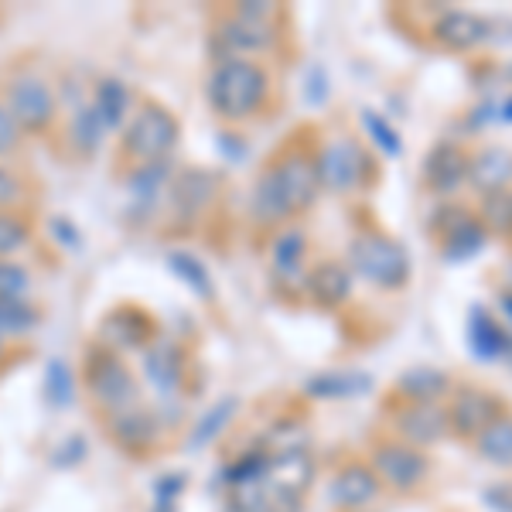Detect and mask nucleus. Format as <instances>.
<instances>
[{"label": "nucleus", "instance_id": "obj_1", "mask_svg": "<svg viewBox=\"0 0 512 512\" xmlns=\"http://www.w3.org/2000/svg\"><path fill=\"white\" fill-rule=\"evenodd\" d=\"M315 130L304 127L284 140V147L260 168L250 192V219L270 236L294 226L297 216H308L321 198L318 144L308 140Z\"/></svg>", "mask_w": 512, "mask_h": 512}, {"label": "nucleus", "instance_id": "obj_2", "mask_svg": "<svg viewBox=\"0 0 512 512\" xmlns=\"http://www.w3.org/2000/svg\"><path fill=\"white\" fill-rule=\"evenodd\" d=\"M212 18V48L219 59H253L260 62L263 55L277 52L280 35L287 24V7L280 4H229L209 14Z\"/></svg>", "mask_w": 512, "mask_h": 512}, {"label": "nucleus", "instance_id": "obj_3", "mask_svg": "<svg viewBox=\"0 0 512 512\" xmlns=\"http://www.w3.org/2000/svg\"><path fill=\"white\" fill-rule=\"evenodd\" d=\"M270 96H274V76L267 65L253 59H216L205 79V99L226 127H246L263 117Z\"/></svg>", "mask_w": 512, "mask_h": 512}, {"label": "nucleus", "instance_id": "obj_4", "mask_svg": "<svg viewBox=\"0 0 512 512\" xmlns=\"http://www.w3.org/2000/svg\"><path fill=\"white\" fill-rule=\"evenodd\" d=\"M345 263L355 277H362L383 294L407 291L410 277H414V260H410L407 246L376 222L355 226V233L349 236V250H345Z\"/></svg>", "mask_w": 512, "mask_h": 512}, {"label": "nucleus", "instance_id": "obj_5", "mask_svg": "<svg viewBox=\"0 0 512 512\" xmlns=\"http://www.w3.org/2000/svg\"><path fill=\"white\" fill-rule=\"evenodd\" d=\"M181 140V123L175 113L158 99H137L134 117L120 130L117 140V164L123 171L151 168V164L171 161Z\"/></svg>", "mask_w": 512, "mask_h": 512}, {"label": "nucleus", "instance_id": "obj_6", "mask_svg": "<svg viewBox=\"0 0 512 512\" xmlns=\"http://www.w3.org/2000/svg\"><path fill=\"white\" fill-rule=\"evenodd\" d=\"M318 178L321 192H332L338 198L373 192L383 178L376 154L369 151L355 134H338L325 144H318Z\"/></svg>", "mask_w": 512, "mask_h": 512}, {"label": "nucleus", "instance_id": "obj_7", "mask_svg": "<svg viewBox=\"0 0 512 512\" xmlns=\"http://www.w3.org/2000/svg\"><path fill=\"white\" fill-rule=\"evenodd\" d=\"M79 383H82V390H86L89 403H93L103 417L120 414V410L140 403V383H137L134 369L127 366V359H123L120 352H110L99 342H93L82 352Z\"/></svg>", "mask_w": 512, "mask_h": 512}, {"label": "nucleus", "instance_id": "obj_8", "mask_svg": "<svg viewBox=\"0 0 512 512\" xmlns=\"http://www.w3.org/2000/svg\"><path fill=\"white\" fill-rule=\"evenodd\" d=\"M427 236H431L434 250L444 263H472L489 246V233H485L475 205L465 202L437 205L431 226H427Z\"/></svg>", "mask_w": 512, "mask_h": 512}, {"label": "nucleus", "instance_id": "obj_9", "mask_svg": "<svg viewBox=\"0 0 512 512\" xmlns=\"http://www.w3.org/2000/svg\"><path fill=\"white\" fill-rule=\"evenodd\" d=\"M369 468L376 472L383 492H396V495H417L427 489L434 475V461L427 451L410 448V444L396 441L393 434L379 437V441L369 444L366 451Z\"/></svg>", "mask_w": 512, "mask_h": 512}, {"label": "nucleus", "instance_id": "obj_10", "mask_svg": "<svg viewBox=\"0 0 512 512\" xmlns=\"http://www.w3.org/2000/svg\"><path fill=\"white\" fill-rule=\"evenodd\" d=\"M11 110V117L18 120V127L28 137H45L59 127V93L52 89V82L31 69H21L4 82V96H0Z\"/></svg>", "mask_w": 512, "mask_h": 512}, {"label": "nucleus", "instance_id": "obj_11", "mask_svg": "<svg viewBox=\"0 0 512 512\" xmlns=\"http://www.w3.org/2000/svg\"><path fill=\"white\" fill-rule=\"evenodd\" d=\"M509 407V400L502 393L489 390L482 383H454L451 396L444 400V414H448V431L454 441L475 444V437L492 427Z\"/></svg>", "mask_w": 512, "mask_h": 512}, {"label": "nucleus", "instance_id": "obj_12", "mask_svg": "<svg viewBox=\"0 0 512 512\" xmlns=\"http://www.w3.org/2000/svg\"><path fill=\"white\" fill-rule=\"evenodd\" d=\"M383 417H386V424H390V434L396 441L410 444V448H420V451H431L434 444L451 437L444 403H403L386 393Z\"/></svg>", "mask_w": 512, "mask_h": 512}, {"label": "nucleus", "instance_id": "obj_13", "mask_svg": "<svg viewBox=\"0 0 512 512\" xmlns=\"http://www.w3.org/2000/svg\"><path fill=\"white\" fill-rule=\"evenodd\" d=\"M431 41L441 52L451 55H472L482 45H489L495 38V21L475 11H461V7H448L427 24Z\"/></svg>", "mask_w": 512, "mask_h": 512}, {"label": "nucleus", "instance_id": "obj_14", "mask_svg": "<svg viewBox=\"0 0 512 512\" xmlns=\"http://www.w3.org/2000/svg\"><path fill=\"white\" fill-rule=\"evenodd\" d=\"M308 233L301 226H284L280 233L270 239V277H274V287L280 297L294 301V297L304 294V284H308Z\"/></svg>", "mask_w": 512, "mask_h": 512}, {"label": "nucleus", "instance_id": "obj_15", "mask_svg": "<svg viewBox=\"0 0 512 512\" xmlns=\"http://www.w3.org/2000/svg\"><path fill=\"white\" fill-rule=\"evenodd\" d=\"M140 369H144V383L151 386L161 400H181V396H185L188 355L178 342L158 335L140 352Z\"/></svg>", "mask_w": 512, "mask_h": 512}, {"label": "nucleus", "instance_id": "obj_16", "mask_svg": "<svg viewBox=\"0 0 512 512\" xmlns=\"http://www.w3.org/2000/svg\"><path fill=\"white\" fill-rule=\"evenodd\" d=\"M154 338H158V321L147 315L140 304H120V308L106 311L96 328V342L120 355L144 352Z\"/></svg>", "mask_w": 512, "mask_h": 512}, {"label": "nucleus", "instance_id": "obj_17", "mask_svg": "<svg viewBox=\"0 0 512 512\" xmlns=\"http://www.w3.org/2000/svg\"><path fill=\"white\" fill-rule=\"evenodd\" d=\"M468 154L472 151L451 137L431 144L420 161V188L431 195L461 192V185H468Z\"/></svg>", "mask_w": 512, "mask_h": 512}, {"label": "nucleus", "instance_id": "obj_18", "mask_svg": "<svg viewBox=\"0 0 512 512\" xmlns=\"http://www.w3.org/2000/svg\"><path fill=\"white\" fill-rule=\"evenodd\" d=\"M106 437L113 444L130 454V458H147L151 451H158L161 444V420L154 410H147L144 403H134V407L120 410V414L103 417Z\"/></svg>", "mask_w": 512, "mask_h": 512}, {"label": "nucleus", "instance_id": "obj_19", "mask_svg": "<svg viewBox=\"0 0 512 512\" xmlns=\"http://www.w3.org/2000/svg\"><path fill=\"white\" fill-rule=\"evenodd\" d=\"M379 495H383V485L366 458L345 461L328 482V502L335 512H369Z\"/></svg>", "mask_w": 512, "mask_h": 512}, {"label": "nucleus", "instance_id": "obj_20", "mask_svg": "<svg viewBox=\"0 0 512 512\" xmlns=\"http://www.w3.org/2000/svg\"><path fill=\"white\" fill-rule=\"evenodd\" d=\"M219 192H222V178L216 171H205V168L181 171V175L171 178V185H168L171 212H175L178 222H198L212 205H216Z\"/></svg>", "mask_w": 512, "mask_h": 512}, {"label": "nucleus", "instance_id": "obj_21", "mask_svg": "<svg viewBox=\"0 0 512 512\" xmlns=\"http://www.w3.org/2000/svg\"><path fill=\"white\" fill-rule=\"evenodd\" d=\"M318 482V461L311 458V451H284L270 454L267 475H263V489L274 495H291V499H308V492Z\"/></svg>", "mask_w": 512, "mask_h": 512}, {"label": "nucleus", "instance_id": "obj_22", "mask_svg": "<svg viewBox=\"0 0 512 512\" xmlns=\"http://www.w3.org/2000/svg\"><path fill=\"white\" fill-rule=\"evenodd\" d=\"M355 274L349 263L342 260H318L308 270V284H304V297H308L315 308L321 311H338L352 301Z\"/></svg>", "mask_w": 512, "mask_h": 512}, {"label": "nucleus", "instance_id": "obj_23", "mask_svg": "<svg viewBox=\"0 0 512 512\" xmlns=\"http://www.w3.org/2000/svg\"><path fill=\"white\" fill-rule=\"evenodd\" d=\"M465 338L468 349L478 362H499L512 355V335L499 318L492 315L485 304H472L465 318Z\"/></svg>", "mask_w": 512, "mask_h": 512}, {"label": "nucleus", "instance_id": "obj_24", "mask_svg": "<svg viewBox=\"0 0 512 512\" xmlns=\"http://www.w3.org/2000/svg\"><path fill=\"white\" fill-rule=\"evenodd\" d=\"M468 188L478 195H495L512 188V151L502 144H482L468 154Z\"/></svg>", "mask_w": 512, "mask_h": 512}, {"label": "nucleus", "instance_id": "obj_25", "mask_svg": "<svg viewBox=\"0 0 512 512\" xmlns=\"http://www.w3.org/2000/svg\"><path fill=\"white\" fill-rule=\"evenodd\" d=\"M454 390V376L437 366H410L393 379L390 396L403 403H444Z\"/></svg>", "mask_w": 512, "mask_h": 512}, {"label": "nucleus", "instance_id": "obj_26", "mask_svg": "<svg viewBox=\"0 0 512 512\" xmlns=\"http://www.w3.org/2000/svg\"><path fill=\"white\" fill-rule=\"evenodd\" d=\"M89 106L96 110V117H99V123H103L106 134H120V130L127 127V120L134 117L137 96H134V89H130L123 79L106 76V79L96 82Z\"/></svg>", "mask_w": 512, "mask_h": 512}, {"label": "nucleus", "instance_id": "obj_27", "mask_svg": "<svg viewBox=\"0 0 512 512\" xmlns=\"http://www.w3.org/2000/svg\"><path fill=\"white\" fill-rule=\"evenodd\" d=\"M103 137H106V130L89 103H79L76 110H72V117L65 120L62 144L69 147V154L76 161H93L99 154V147H103Z\"/></svg>", "mask_w": 512, "mask_h": 512}, {"label": "nucleus", "instance_id": "obj_28", "mask_svg": "<svg viewBox=\"0 0 512 512\" xmlns=\"http://www.w3.org/2000/svg\"><path fill=\"white\" fill-rule=\"evenodd\" d=\"M475 454L495 468H512V410H506L492 427L475 437Z\"/></svg>", "mask_w": 512, "mask_h": 512}, {"label": "nucleus", "instance_id": "obj_29", "mask_svg": "<svg viewBox=\"0 0 512 512\" xmlns=\"http://www.w3.org/2000/svg\"><path fill=\"white\" fill-rule=\"evenodd\" d=\"M38 325L41 308L31 297H0V338H28Z\"/></svg>", "mask_w": 512, "mask_h": 512}, {"label": "nucleus", "instance_id": "obj_30", "mask_svg": "<svg viewBox=\"0 0 512 512\" xmlns=\"http://www.w3.org/2000/svg\"><path fill=\"white\" fill-rule=\"evenodd\" d=\"M475 212H478V219H482L489 239H506V243H512V188L509 192L482 195Z\"/></svg>", "mask_w": 512, "mask_h": 512}, {"label": "nucleus", "instance_id": "obj_31", "mask_svg": "<svg viewBox=\"0 0 512 512\" xmlns=\"http://www.w3.org/2000/svg\"><path fill=\"white\" fill-rule=\"evenodd\" d=\"M373 379L366 373H325V376H315L308 379L304 393L308 396H328V400H345V396H362L369 393Z\"/></svg>", "mask_w": 512, "mask_h": 512}, {"label": "nucleus", "instance_id": "obj_32", "mask_svg": "<svg viewBox=\"0 0 512 512\" xmlns=\"http://www.w3.org/2000/svg\"><path fill=\"white\" fill-rule=\"evenodd\" d=\"M31 246V222L21 212H0V260H18Z\"/></svg>", "mask_w": 512, "mask_h": 512}, {"label": "nucleus", "instance_id": "obj_33", "mask_svg": "<svg viewBox=\"0 0 512 512\" xmlns=\"http://www.w3.org/2000/svg\"><path fill=\"white\" fill-rule=\"evenodd\" d=\"M362 127H366V134L373 137L376 151H383V158H400L403 154V140L400 134L390 127V120L379 117L376 110H362Z\"/></svg>", "mask_w": 512, "mask_h": 512}, {"label": "nucleus", "instance_id": "obj_34", "mask_svg": "<svg viewBox=\"0 0 512 512\" xmlns=\"http://www.w3.org/2000/svg\"><path fill=\"white\" fill-rule=\"evenodd\" d=\"M31 202V188L21 171L11 164H0V212H21Z\"/></svg>", "mask_w": 512, "mask_h": 512}, {"label": "nucleus", "instance_id": "obj_35", "mask_svg": "<svg viewBox=\"0 0 512 512\" xmlns=\"http://www.w3.org/2000/svg\"><path fill=\"white\" fill-rule=\"evenodd\" d=\"M76 390H79V379L72 376L69 362L55 359L52 366H48V400H52L55 407H69V403L76 400Z\"/></svg>", "mask_w": 512, "mask_h": 512}, {"label": "nucleus", "instance_id": "obj_36", "mask_svg": "<svg viewBox=\"0 0 512 512\" xmlns=\"http://www.w3.org/2000/svg\"><path fill=\"white\" fill-rule=\"evenodd\" d=\"M168 263H171V270L185 280L188 287H192L195 294H202V297H212V280L209 274H205V267L195 260L192 253H171L168 256Z\"/></svg>", "mask_w": 512, "mask_h": 512}, {"label": "nucleus", "instance_id": "obj_37", "mask_svg": "<svg viewBox=\"0 0 512 512\" xmlns=\"http://www.w3.org/2000/svg\"><path fill=\"white\" fill-rule=\"evenodd\" d=\"M35 277L18 260H0V297H31Z\"/></svg>", "mask_w": 512, "mask_h": 512}, {"label": "nucleus", "instance_id": "obj_38", "mask_svg": "<svg viewBox=\"0 0 512 512\" xmlns=\"http://www.w3.org/2000/svg\"><path fill=\"white\" fill-rule=\"evenodd\" d=\"M24 140H28V134H24V130L18 127V120L11 117L7 103L0 99V164L18 158V154L24 151Z\"/></svg>", "mask_w": 512, "mask_h": 512}, {"label": "nucleus", "instance_id": "obj_39", "mask_svg": "<svg viewBox=\"0 0 512 512\" xmlns=\"http://www.w3.org/2000/svg\"><path fill=\"white\" fill-rule=\"evenodd\" d=\"M222 512H267V495H263L260 485H250V489H236L229 495L226 509Z\"/></svg>", "mask_w": 512, "mask_h": 512}, {"label": "nucleus", "instance_id": "obj_40", "mask_svg": "<svg viewBox=\"0 0 512 512\" xmlns=\"http://www.w3.org/2000/svg\"><path fill=\"white\" fill-rule=\"evenodd\" d=\"M233 407H236L233 400L222 403V407H216L209 417L202 420V424H198V434H195V441H192L195 448H198V444H205V441H212V434H216V431H222V424H226V420H229V410H233Z\"/></svg>", "mask_w": 512, "mask_h": 512}, {"label": "nucleus", "instance_id": "obj_41", "mask_svg": "<svg viewBox=\"0 0 512 512\" xmlns=\"http://www.w3.org/2000/svg\"><path fill=\"white\" fill-rule=\"evenodd\" d=\"M499 308H502V315H506L509 318V335H512V291H502L499 294Z\"/></svg>", "mask_w": 512, "mask_h": 512}, {"label": "nucleus", "instance_id": "obj_42", "mask_svg": "<svg viewBox=\"0 0 512 512\" xmlns=\"http://www.w3.org/2000/svg\"><path fill=\"white\" fill-rule=\"evenodd\" d=\"M499 120H502V123H512V96L499 106Z\"/></svg>", "mask_w": 512, "mask_h": 512}, {"label": "nucleus", "instance_id": "obj_43", "mask_svg": "<svg viewBox=\"0 0 512 512\" xmlns=\"http://www.w3.org/2000/svg\"><path fill=\"white\" fill-rule=\"evenodd\" d=\"M4 355H7V338H0V362H4Z\"/></svg>", "mask_w": 512, "mask_h": 512}]
</instances>
